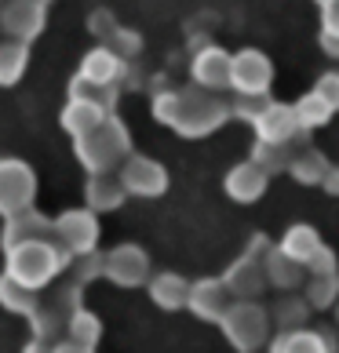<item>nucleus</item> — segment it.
<instances>
[{"instance_id":"obj_23","label":"nucleus","mask_w":339,"mask_h":353,"mask_svg":"<svg viewBox=\"0 0 339 353\" xmlns=\"http://www.w3.org/2000/svg\"><path fill=\"white\" fill-rule=\"evenodd\" d=\"M289 172H292L299 182L314 186V182H321V179H325V172H329V161H325V157H321L314 146H307L303 153H296V157H292Z\"/></svg>"},{"instance_id":"obj_28","label":"nucleus","mask_w":339,"mask_h":353,"mask_svg":"<svg viewBox=\"0 0 339 353\" xmlns=\"http://www.w3.org/2000/svg\"><path fill=\"white\" fill-rule=\"evenodd\" d=\"M321 335H310V332H284L278 343H273V353H325Z\"/></svg>"},{"instance_id":"obj_32","label":"nucleus","mask_w":339,"mask_h":353,"mask_svg":"<svg viewBox=\"0 0 339 353\" xmlns=\"http://www.w3.org/2000/svg\"><path fill=\"white\" fill-rule=\"evenodd\" d=\"M70 266H73L77 284H84V281H91V277H99V273H102V259L91 255V252H84V255H73Z\"/></svg>"},{"instance_id":"obj_30","label":"nucleus","mask_w":339,"mask_h":353,"mask_svg":"<svg viewBox=\"0 0 339 353\" xmlns=\"http://www.w3.org/2000/svg\"><path fill=\"white\" fill-rule=\"evenodd\" d=\"M339 292V277L336 270L332 273H314V281L307 288V306H329Z\"/></svg>"},{"instance_id":"obj_20","label":"nucleus","mask_w":339,"mask_h":353,"mask_svg":"<svg viewBox=\"0 0 339 353\" xmlns=\"http://www.w3.org/2000/svg\"><path fill=\"white\" fill-rule=\"evenodd\" d=\"M318 248H321V241H318V233H314V230H310V226H292L289 233H284L281 255H289L292 263L307 266L310 259L318 255Z\"/></svg>"},{"instance_id":"obj_16","label":"nucleus","mask_w":339,"mask_h":353,"mask_svg":"<svg viewBox=\"0 0 339 353\" xmlns=\"http://www.w3.org/2000/svg\"><path fill=\"white\" fill-rule=\"evenodd\" d=\"M267 179H270V175H267L255 161H244V164H238V168L226 175V193H230L233 201H244V204H249V201H255V197H263V193H267Z\"/></svg>"},{"instance_id":"obj_17","label":"nucleus","mask_w":339,"mask_h":353,"mask_svg":"<svg viewBox=\"0 0 339 353\" xmlns=\"http://www.w3.org/2000/svg\"><path fill=\"white\" fill-rule=\"evenodd\" d=\"M124 73H128V62H121V59H117L113 51H106V48H95V51H91V55L84 59V66H81V77H84V81L117 84V88H121Z\"/></svg>"},{"instance_id":"obj_25","label":"nucleus","mask_w":339,"mask_h":353,"mask_svg":"<svg viewBox=\"0 0 339 353\" xmlns=\"http://www.w3.org/2000/svg\"><path fill=\"white\" fill-rule=\"evenodd\" d=\"M270 102H273L270 95H241V91H233V95L226 99V113H230V117H238V121L255 124V121H259V113H263Z\"/></svg>"},{"instance_id":"obj_1","label":"nucleus","mask_w":339,"mask_h":353,"mask_svg":"<svg viewBox=\"0 0 339 353\" xmlns=\"http://www.w3.org/2000/svg\"><path fill=\"white\" fill-rule=\"evenodd\" d=\"M153 117L164 121L168 128H175L179 135H208L215 132L219 124L226 121V95L219 91H204V88H168V91H157L153 99Z\"/></svg>"},{"instance_id":"obj_36","label":"nucleus","mask_w":339,"mask_h":353,"mask_svg":"<svg viewBox=\"0 0 339 353\" xmlns=\"http://www.w3.org/2000/svg\"><path fill=\"white\" fill-rule=\"evenodd\" d=\"M321 186L329 190V193H339V168L329 164V172H325V179H321Z\"/></svg>"},{"instance_id":"obj_7","label":"nucleus","mask_w":339,"mask_h":353,"mask_svg":"<svg viewBox=\"0 0 339 353\" xmlns=\"http://www.w3.org/2000/svg\"><path fill=\"white\" fill-rule=\"evenodd\" d=\"M270 77H273L270 59L255 48H244L241 55L230 59V91H241V95H267Z\"/></svg>"},{"instance_id":"obj_33","label":"nucleus","mask_w":339,"mask_h":353,"mask_svg":"<svg viewBox=\"0 0 339 353\" xmlns=\"http://www.w3.org/2000/svg\"><path fill=\"white\" fill-rule=\"evenodd\" d=\"M314 95L325 102V106L339 110V73H325L321 81L314 84Z\"/></svg>"},{"instance_id":"obj_5","label":"nucleus","mask_w":339,"mask_h":353,"mask_svg":"<svg viewBox=\"0 0 339 353\" xmlns=\"http://www.w3.org/2000/svg\"><path fill=\"white\" fill-rule=\"evenodd\" d=\"M44 30V0H0V37L30 44Z\"/></svg>"},{"instance_id":"obj_19","label":"nucleus","mask_w":339,"mask_h":353,"mask_svg":"<svg viewBox=\"0 0 339 353\" xmlns=\"http://www.w3.org/2000/svg\"><path fill=\"white\" fill-rule=\"evenodd\" d=\"M117 95H121V88H117V84H95V81H84L81 73L70 81V99L91 102V106H99L102 113H110L117 106Z\"/></svg>"},{"instance_id":"obj_34","label":"nucleus","mask_w":339,"mask_h":353,"mask_svg":"<svg viewBox=\"0 0 339 353\" xmlns=\"http://www.w3.org/2000/svg\"><path fill=\"white\" fill-rule=\"evenodd\" d=\"M307 303H289V299H281V306H278V313H273V317H278L284 328H292V324H303V317H307Z\"/></svg>"},{"instance_id":"obj_3","label":"nucleus","mask_w":339,"mask_h":353,"mask_svg":"<svg viewBox=\"0 0 339 353\" xmlns=\"http://www.w3.org/2000/svg\"><path fill=\"white\" fill-rule=\"evenodd\" d=\"M73 142L88 172H117V164H124L132 157V139H128L124 124L117 117H102L91 132L77 135Z\"/></svg>"},{"instance_id":"obj_31","label":"nucleus","mask_w":339,"mask_h":353,"mask_svg":"<svg viewBox=\"0 0 339 353\" xmlns=\"http://www.w3.org/2000/svg\"><path fill=\"white\" fill-rule=\"evenodd\" d=\"M66 328H70V339H73V343H81V346H91L99 339V321L91 317V313H84V310L73 313Z\"/></svg>"},{"instance_id":"obj_37","label":"nucleus","mask_w":339,"mask_h":353,"mask_svg":"<svg viewBox=\"0 0 339 353\" xmlns=\"http://www.w3.org/2000/svg\"><path fill=\"white\" fill-rule=\"evenodd\" d=\"M321 48L329 51L332 59H339V37H332V33H321Z\"/></svg>"},{"instance_id":"obj_26","label":"nucleus","mask_w":339,"mask_h":353,"mask_svg":"<svg viewBox=\"0 0 339 353\" xmlns=\"http://www.w3.org/2000/svg\"><path fill=\"white\" fill-rule=\"evenodd\" d=\"M292 110H296V121H299V128H303V132H310V128H321V124H329V117H332V106H325V102L314 95V91H310L307 99H299Z\"/></svg>"},{"instance_id":"obj_2","label":"nucleus","mask_w":339,"mask_h":353,"mask_svg":"<svg viewBox=\"0 0 339 353\" xmlns=\"http://www.w3.org/2000/svg\"><path fill=\"white\" fill-rule=\"evenodd\" d=\"M70 259L73 255L55 237L30 241V244H19V248H11V252H8V277L37 292V288L48 284L59 270H66Z\"/></svg>"},{"instance_id":"obj_11","label":"nucleus","mask_w":339,"mask_h":353,"mask_svg":"<svg viewBox=\"0 0 339 353\" xmlns=\"http://www.w3.org/2000/svg\"><path fill=\"white\" fill-rule=\"evenodd\" d=\"M230 59L223 48H201L197 55H193V81H197V88L204 91H230Z\"/></svg>"},{"instance_id":"obj_12","label":"nucleus","mask_w":339,"mask_h":353,"mask_svg":"<svg viewBox=\"0 0 339 353\" xmlns=\"http://www.w3.org/2000/svg\"><path fill=\"white\" fill-rule=\"evenodd\" d=\"M255 132H259L263 142H289L296 132H303V128H299L292 106H284V102H270V106L259 113Z\"/></svg>"},{"instance_id":"obj_38","label":"nucleus","mask_w":339,"mask_h":353,"mask_svg":"<svg viewBox=\"0 0 339 353\" xmlns=\"http://www.w3.org/2000/svg\"><path fill=\"white\" fill-rule=\"evenodd\" d=\"M55 353H91V350H88V346H81V343H70V346H62V350L55 346Z\"/></svg>"},{"instance_id":"obj_24","label":"nucleus","mask_w":339,"mask_h":353,"mask_svg":"<svg viewBox=\"0 0 339 353\" xmlns=\"http://www.w3.org/2000/svg\"><path fill=\"white\" fill-rule=\"evenodd\" d=\"M153 299H157V306H164V310H175V306H182L190 299V284L182 281V277H175V273H161L157 281H153Z\"/></svg>"},{"instance_id":"obj_18","label":"nucleus","mask_w":339,"mask_h":353,"mask_svg":"<svg viewBox=\"0 0 339 353\" xmlns=\"http://www.w3.org/2000/svg\"><path fill=\"white\" fill-rule=\"evenodd\" d=\"M263 281H267V270H263V263H252V255H244L238 266H233L230 273H226V288H230V295L233 299H249V295H255L259 288H263Z\"/></svg>"},{"instance_id":"obj_10","label":"nucleus","mask_w":339,"mask_h":353,"mask_svg":"<svg viewBox=\"0 0 339 353\" xmlns=\"http://www.w3.org/2000/svg\"><path fill=\"white\" fill-rule=\"evenodd\" d=\"M102 273H106L110 281L124 284V288H135V284L146 281L150 259H146V252H142V248H135V244H121L117 252L102 255Z\"/></svg>"},{"instance_id":"obj_4","label":"nucleus","mask_w":339,"mask_h":353,"mask_svg":"<svg viewBox=\"0 0 339 353\" xmlns=\"http://www.w3.org/2000/svg\"><path fill=\"white\" fill-rule=\"evenodd\" d=\"M37 179L33 168L22 161H0V215H22L33 208Z\"/></svg>"},{"instance_id":"obj_13","label":"nucleus","mask_w":339,"mask_h":353,"mask_svg":"<svg viewBox=\"0 0 339 353\" xmlns=\"http://www.w3.org/2000/svg\"><path fill=\"white\" fill-rule=\"evenodd\" d=\"M186 303L201 313V317H212V321H223L226 310L233 306V295L223 281H201L190 288V299Z\"/></svg>"},{"instance_id":"obj_29","label":"nucleus","mask_w":339,"mask_h":353,"mask_svg":"<svg viewBox=\"0 0 339 353\" xmlns=\"http://www.w3.org/2000/svg\"><path fill=\"white\" fill-rule=\"evenodd\" d=\"M263 270H267V277L273 284H281V288H292V284H299V277H303V266L292 263V259L281 255V252H270V263H263Z\"/></svg>"},{"instance_id":"obj_15","label":"nucleus","mask_w":339,"mask_h":353,"mask_svg":"<svg viewBox=\"0 0 339 353\" xmlns=\"http://www.w3.org/2000/svg\"><path fill=\"white\" fill-rule=\"evenodd\" d=\"M88 212H110L124 201V182L117 172H91L88 175Z\"/></svg>"},{"instance_id":"obj_22","label":"nucleus","mask_w":339,"mask_h":353,"mask_svg":"<svg viewBox=\"0 0 339 353\" xmlns=\"http://www.w3.org/2000/svg\"><path fill=\"white\" fill-rule=\"evenodd\" d=\"M102 117H110V113H102L99 106H91V102H77V99H70V106H66V113H62V128L77 139V135H84V132H91Z\"/></svg>"},{"instance_id":"obj_8","label":"nucleus","mask_w":339,"mask_h":353,"mask_svg":"<svg viewBox=\"0 0 339 353\" xmlns=\"http://www.w3.org/2000/svg\"><path fill=\"white\" fill-rule=\"evenodd\" d=\"M51 230H55V241L66 248L70 255L91 252V248H95V237H99V222L88 208H77V212L59 215L55 222H51Z\"/></svg>"},{"instance_id":"obj_6","label":"nucleus","mask_w":339,"mask_h":353,"mask_svg":"<svg viewBox=\"0 0 339 353\" xmlns=\"http://www.w3.org/2000/svg\"><path fill=\"white\" fill-rule=\"evenodd\" d=\"M223 328H226V339L241 353H252L255 346H263V339H267V313L252 303H238V306L226 310Z\"/></svg>"},{"instance_id":"obj_21","label":"nucleus","mask_w":339,"mask_h":353,"mask_svg":"<svg viewBox=\"0 0 339 353\" xmlns=\"http://www.w3.org/2000/svg\"><path fill=\"white\" fill-rule=\"evenodd\" d=\"M26 62H30V44L0 37V84H15L26 73Z\"/></svg>"},{"instance_id":"obj_39","label":"nucleus","mask_w":339,"mask_h":353,"mask_svg":"<svg viewBox=\"0 0 339 353\" xmlns=\"http://www.w3.org/2000/svg\"><path fill=\"white\" fill-rule=\"evenodd\" d=\"M321 4H329V0H321Z\"/></svg>"},{"instance_id":"obj_9","label":"nucleus","mask_w":339,"mask_h":353,"mask_svg":"<svg viewBox=\"0 0 339 353\" xmlns=\"http://www.w3.org/2000/svg\"><path fill=\"white\" fill-rule=\"evenodd\" d=\"M117 175H121L124 190H128V193H139V197H157V193L168 190V172H164L157 161H150V157H139V153L128 157Z\"/></svg>"},{"instance_id":"obj_14","label":"nucleus","mask_w":339,"mask_h":353,"mask_svg":"<svg viewBox=\"0 0 339 353\" xmlns=\"http://www.w3.org/2000/svg\"><path fill=\"white\" fill-rule=\"evenodd\" d=\"M51 233H55V230H51V219L37 215L33 208H30V212H22V215H11V219H8V230H4V248L11 252V248L30 244V241H48Z\"/></svg>"},{"instance_id":"obj_27","label":"nucleus","mask_w":339,"mask_h":353,"mask_svg":"<svg viewBox=\"0 0 339 353\" xmlns=\"http://www.w3.org/2000/svg\"><path fill=\"white\" fill-rule=\"evenodd\" d=\"M0 303H4L8 310H15V313H33L37 310V295H33V288L4 277L0 281Z\"/></svg>"},{"instance_id":"obj_35","label":"nucleus","mask_w":339,"mask_h":353,"mask_svg":"<svg viewBox=\"0 0 339 353\" xmlns=\"http://www.w3.org/2000/svg\"><path fill=\"white\" fill-rule=\"evenodd\" d=\"M321 22H325V30H321V33L339 37V0H329V4H321Z\"/></svg>"}]
</instances>
